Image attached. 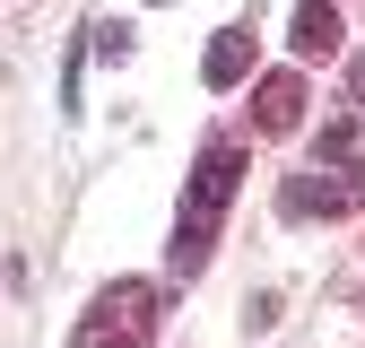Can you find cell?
<instances>
[{"label": "cell", "mask_w": 365, "mask_h": 348, "mask_svg": "<svg viewBox=\"0 0 365 348\" xmlns=\"http://www.w3.org/2000/svg\"><path fill=\"white\" fill-rule=\"evenodd\" d=\"M235 183H244V148H200V165H192V192H182V218H174V244H165V270L174 279H200L209 270V244H217V218H226V200H235Z\"/></svg>", "instance_id": "1"}, {"label": "cell", "mask_w": 365, "mask_h": 348, "mask_svg": "<svg viewBox=\"0 0 365 348\" xmlns=\"http://www.w3.org/2000/svg\"><path fill=\"white\" fill-rule=\"evenodd\" d=\"M148 339H157V287L148 279H113L78 314V339L70 348H148Z\"/></svg>", "instance_id": "2"}, {"label": "cell", "mask_w": 365, "mask_h": 348, "mask_svg": "<svg viewBox=\"0 0 365 348\" xmlns=\"http://www.w3.org/2000/svg\"><path fill=\"white\" fill-rule=\"evenodd\" d=\"M287 218H356L365 209V165H313V174H287V192H279Z\"/></svg>", "instance_id": "3"}, {"label": "cell", "mask_w": 365, "mask_h": 348, "mask_svg": "<svg viewBox=\"0 0 365 348\" xmlns=\"http://www.w3.org/2000/svg\"><path fill=\"white\" fill-rule=\"evenodd\" d=\"M304 122V78L296 70H269L252 87V130H269V140H287V130Z\"/></svg>", "instance_id": "4"}, {"label": "cell", "mask_w": 365, "mask_h": 348, "mask_svg": "<svg viewBox=\"0 0 365 348\" xmlns=\"http://www.w3.org/2000/svg\"><path fill=\"white\" fill-rule=\"evenodd\" d=\"M339 35H348V26H339V9H331V0H296L287 44H296L304 61H331V53H339Z\"/></svg>", "instance_id": "5"}, {"label": "cell", "mask_w": 365, "mask_h": 348, "mask_svg": "<svg viewBox=\"0 0 365 348\" xmlns=\"http://www.w3.org/2000/svg\"><path fill=\"white\" fill-rule=\"evenodd\" d=\"M244 70H252V35H244V26H226V35L209 44L200 78H209V87H244Z\"/></svg>", "instance_id": "6"}, {"label": "cell", "mask_w": 365, "mask_h": 348, "mask_svg": "<svg viewBox=\"0 0 365 348\" xmlns=\"http://www.w3.org/2000/svg\"><path fill=\"white\" fill-rule=\"evenodd\" d=\"M313 165H356V113L322 122V140H313Z\"/></svg>", "instance_id": "7"}, {"label": "cell", "mask_w": 365, "mask_h": 348, "mask_svg": "<svg viewBox=\"0 0 365 348\" xmlns=\"http://www.w3.org/2000/svg\"><path fill=\"white\" fill-rule=\"evenodd\" d=\"M130 44H140V35H130L122 18H105V26H96V61H130Z\"/></svg>", "instance_id": "8"}, {"label": "cell", "mask_w": 365, "mask_h": 348, "mask_svg": "<svg viewBox=\"0 0 365 348\" xmlns=\"http://www.w3.org/2000/svg\"><path fill=\"white\" fill-rule=\"evenodd\" d=\"M348 96H356V105H365V53H356V61H348Z\"/></svg>", "instance_id": "9"}]
</instances>
